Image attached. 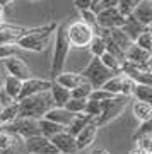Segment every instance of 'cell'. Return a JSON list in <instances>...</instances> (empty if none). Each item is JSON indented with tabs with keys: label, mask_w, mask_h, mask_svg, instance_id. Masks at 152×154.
Wrapping results in <instances>:
<instances>
[{
	"label": "cell",
	"mask_w": 152,
	"mask_h": 154,
	"mask_svg": "<svg viewBox=\"0 0 152 154\" xmlns=\"http://www.w3.org/2000/svg\"><path fill=\"white\" fill-rule=\"evenodd\" d=\"M51 88V81H44V79H27V81H22L21 86V94H19V99H24L27 96H34V94L39 93H46ZM17 99V101H19Z\"/></svg>",
	"instance_id": "8fae6325"
},
{
	"label": "cell",
	"mask_w": 152,
	"mask_h": 154,
	"mask_svg": "<svg viewBox=\"0 0 152 154\" xmlns=\"http://www.w3.org/2000/svg\"><path fill=\"white\" fill-rule=\"evenodd\" d=\"M84 113L89 115V116H93L94 120H96L99 116V113H101V103H99V101H93V99H87Z\"/></svg>",
	"instance_id": "e575fe53"
},
{
	"label": "cell",
	"mask_w": 152,
	"mask_h": 154,
	"mask_svg": "<svg viewBox=\"0 0 152 154\" xmlns=\"http://www.w3.org/2000/svg\"><path fill=\"white\" fill-rule=\"evenodd\" d=\"M132 96L135 101H144V103H152V88L150 86H144V84H135Z\"/></svg>",
	"instance_id": "484cf974"
},
{
	"label": "cell",
	"mask_w": 152,
	"mask_h": 154,
	"mask_svg": "<svg viewBox=\"0 0 152 154\" xmlns=\"http://www.w3.org/2000/svg\"><path fill=\"white\" fill-rule=\"evenodd\" d=\"M0 154H26L22 149H0Z\"/></svg>",
	"instance_id": "7bdbcfd3"
},
{
	"label": "cell",
	"mask_w": 152,
	"mask_h": 154,
	"mask_svg": "<svg viewBox=\"0 0 152 154\" xmlns=\"http://www.w3.org/2000/svg\"><path fill=\"white\" fill-rule=\"evenodd\" d=\"M50 96H51V101H53V105L56 106V108H63V106L68 103V99H70V91L65 89V88H62V86H58L56 82L51 81Z\"/></svg>",
	"instance_id": "ffe728a7"
},
{
	"label": "cell",
	"mask_w": 152,
	"mask_h": 154,
	"mask_svg": "<svg viewBox=\"0 0 152 154\" xmlns=\"http://www.w3.org/2000/svg\"><path fill=\"white\" fill-rule=\"evenodd\" d=\"M138 2L140 0H118V4H116V9L120 11L121 16H132V12L135 11V7L138 5Z\"/></svg>",
	"instance_id": "f546056e"
},
{
	"label": "cell",
	"mask_w": 152,
	"mask_h": 154,
	"mask_svg": "<svg viewBox=\"0 0 152 154\" xmlns=\"http://www.w3.org/2000/svg\"><path fill=\"white\" fill-rule=\"evenodd\" d=\"M11 103H14L9 96H7L4 91H2V88H0V111H2V108H5V106H9Z\"/></svg>",
	"instance_id": "b9f144b4"
},
{
	"label": "cell",
	"mask_w": 152,
	"mask_h": 154,
	"mask_svg": "<svg viewBox=\"0 0 152 154\" xmlns=\"http://www.w3.org/2000/svg\"><path fill=\"white\" fill-rule=\"evenodd\" d=\"M56 29V22H50L46 26H38V28H31L29 33L22 34L14 41L17 48H24L29 51H44L48 48L51 34Z\"/></svg>",
	"instance_id": "7a4b0ae2"
},
{
	"label": "cell",
	"mask_w": 152,
	"mask_h": 154,
	"mask_svg": "<svg viewBox=\"0 0 152 154\" xmlns=\"http://www.w3.org/2000/svg\"><path fill=\"white\" fill-rule=\"evenodd\" d=\"M130 98L128 96H114L111 99H106V101H101V113L96 118V125L103 127L109 122H113L114 118H118L123 111H125L126 105H128Z\"/></svg>",
	"instance_id": "8992f818"
},
{
	"label": "cell",
	"mask_w": 152,
	"mask_h": 154,
	"mask_svg": "<svg viewBox=\"0 0 152 154\" xmlns=\"http://www.w3.org/2000/svg\"><path fill=\"white\" fill-rule=\"evenodd\" d=\"M91 122H94L93 116L86 115V113H77V115L74 116V120H72L70 123L65 127V132H67V134H70L72 137H75L77 134L81 132V130H82V128H84L86 125H89Z\"/></svg>",
	"instance_id": "44dd1931"
},
{
	"label": "cell",
	"mask_w": 152,
	"mask_h": 154,
	"mask_svg": "<svg viewBox=\"0 0 152 154\" xmlns=\"http://www.w3.org/2000/svg\"><path fill=\"white\" fill-rule=\"evenodd\" d=\"M81 21L86 22L87 26H91V28H96V14H94L91 9H87V11H82L81 12Z\"/></svg>",
	"instance_id": "74e56055"
},
{
	"label": "cell",
	"mask_w": 152,
	"mask_h": 154,
	"mask_svg": "<svg viewBox=\"0 0 152 154\" xmlns=\"http://www.w3.org/2000/svg\"><path fill=\"white\" fill-rule=\"evenodd\" d=\"M31 2H36V0H31Z\"/></svg>",
	"instance_id": "f907efd6"
},
{
	"label": "cell",
	"mask_w": 152,
	"mask_h": 154,
	"mask_svg": "<svg viewBox=\"0 0 152 154\" xmlns=\"http://www.w3.org/2000/svg\"><path fill=\"white\" fill-rule=\"evenodd\" d=\"M135 140V147L145 151V152H152V134H147V135H140V137L133 139Z\"/></svg>",
	"instance_id": "d6a6232c"
},
{
	"label": "cell",
	"mask_w": 152,
	"mask_h": 154,
	"mask_svg": "<svg viewBox=\"0 0 152 154\" xmlns=\"http://www.w3.org/2000/svg\"><path fill=\"white\" fill-rule=\"evenodd\" d=\"M120 29H121V31H123L132 41H135L142 33H145L147 29H150V28H147V26H144V24H140V22H137L132 16H128L125 19V24H123Z\"/></svg>",
	"instance_id": "ac0fdd59"
},
{
	"label": "cell",
	"mask_w": 152,
	"mask_h": 154,
	"mask_svg": "<svg viewBox=\"0 0 152 154\" xmlns=\"http://www.w3.org/2000/svg\"><path fill=\"white\" fill-rule=\"evenodd\" d=\"M91 91H93V86H91L89 82H84V84H81V86H77L75 89H72L70 98H74V99H87L89 94H91Z\"/></svg>",
	"instance_id": "4dcf8cb0"
},
{
	"label": "cell",
	"mask_w": 152,
	"mask_h": 154,
	"mask_svg": "<svg viewBox=\"0 0 152 154\" xmlns=\"http://www.w3.org/2000/svg\"><path fill=\"white\" fill-rule=\"evenodd\" d=\"M53 82H56L58 86L72 91V89H75L77 86H81V84L86 82V79H84L79 72H65L63 70L62 74H58V75L55 77Z\"/></svg>",
	"instance_id": "2e32d148"
},
{
	"label": "cell",
	"mask_w": 152,
	"mask_h": 154,
	"mask_svg": "<svg viewBox=\"0 0 152 154\" xmlns=\"http://www.w3.org/2000/svg\"><path fill=\"white\" fill-rule=\"evenodd\" d=\"M98 2H99V0H93V5H96V4H98ZM93 5H91V7H93Z\"/></svg>",
	"instance_id": "681fc988"
},
{
	"label": "cell",
	"mask_w": 152,
	"mask_h": 154,
	"mask_svg": "<svg viewBox=\"0 0 152 154\" xmlns=\"http://www.w3.org/2000/svg\"><path fill=\"white\" fill-rule=\"evenodd\" d=\"M152 63V62H150ZM150 63L145 65H133V63H123L121 67V74H125L128 79H132L135 84H144V86H150L152 84V67Z\"/></svg>",
	"instance_id": "52a82bcc"
},
{
	"label": "cell",
	"mask_w": 152,
	"mask_h": 154,
	"mask_svg": "<svg viewBox=\"0 0 152 154\" xmlns=\"http://www.w3.org/2000/svg\"><path fill=\"white\" fill-rule=\"evenodd\" d=\"M16 118H17V101H14L9 106L2 108V111H0V125L9 123V122L16 120Z\"/></svg>",
	"instance_id": "83f0119b"
},
{
	"label": "cell",
	"mask_w": 152,
	"mask_h": 154,
	"mask_svg": "<svg viewBox=\"0 0 152 154\" xmlns=\"http://www.w3.org/2000/svg\"><path fill=\"white\" fill-rule=\"evenodd\" d=\"M4 65H5L7 72H9V75L16 77L19 81H27V79H31V69L27 67V63L24 62V58L17 55H12L9 58H4Z\"/></svg>",
	"instance_id": "30bf717a"
},
{
	"label": "cell",
	"mask_w": 152,
	"mask_h": 154,
	"mask_svg": "<svg viewBox=\"0 0 152 154\" xmlns=\"http://www.w3.org/2000/svg\"><path fill=\"white\" fill-rule=\"evenodd\" d=\"M24 151L26 154H58L53 144L50 142V139L43 135H33L24 139Z\"/></svg>",
	"instance_id": "9c48e42d"
},
{
	"label": "cell",
	"mask_w": 152,
	"mask_h": 154,
	"mask_svg": "<svg viewBox=\"0 0 152 154\" xmlns=\"http://www.w3.org/2000/svg\"><path fill=\"white\" fill-rule=\"evenodd\" d=\"M86 103H87V99H74V98H70L68 99V103H67L63 108H65L67 111L74 113V115H77V113H84V110H86Z\"/></svg>",
	"instance_id": "1f68e13d"
},
{
	"label": "cell",
	"mask_w": 152,
	"mask_h": 154,
	"mask_svg": "<svg viewBox=\"0 0 152 154\" xmlns=\"http://www.w3.org/2000/svg\"><path fill=\"white\" fill-rule=\"evenodd\" d=\"M87 48L91 50V53H93V57H101L103 53H106V45H104V39L101 38V36H98V34H94L93 41L89 43V46Z\"/></svg>",
	"instance_id": "f1b7e54d"
},
{
	"label": "cell",
	"mask_w": 152,
	"mask_h": 154,
	"mask_svg": "<svg viewBox=\"0 0 152 154\" xmlns=\"http://www.w3.org/2000/svg\"><path fill=\"white\" fill-rule=\"evenodd\" d=\"M38 125H39V134L46 139H51L53 135H56V134L65 130V127L56 125V123H53V122H50V120H44V118L38 120Z\"/></svg>",
	"instance_id": "d4e9b609"
},
{
	"label": "cell",
	"mask_w": 152,
	"mask_h": 154,
	"mask_svg": "<svg viewBox=\"0 0 152 154\" xmlns=\"http://www.w3.org/2000/svg\"><path fill=\"white\" fill-rule=\"evenodd\" d=\"M68 51H70V43L67 39V22H62L55 29V48L53 60H51V77L53 79L63 72Z\"/></svg>",
	"instance_id": "3957f363"
},
{
	"label": "cell",
	"mask_w": 152,
	"mask_h": 154,
	"mask_svg": "<svg viewBox=\"0 0 152 154\" xmlns=\"http://www.w3.org/2000/svg\"><path fill=\"white\" fill-rule=\"evenodd\" d=\"M50 142L53 144V147L58 151V154H75L79 151L77 149L75 137H72L70 134H67L65 130L53 135V137L50 139Z\"/></svg>",
	"instance_id": "7c38bea8"
},
{
	"label": "cell",
	"mask_w": 152,
	"mask_h": 154,
	"mask_svg": "<svg viewBox=\"0 0 152 154\" xmlns=\"http://www.w3.org/2000/svg\"><path fill=\"white\" fill-rule=\"evenodd\" d=\"M132 17L137 22H140L147 28H150L152 24V0H140L135 11L132 12Z\"/></svg>",
	"instance_id": "9a60e30c"
},
{
	"label": "cell",
	"mask_w": 152,
	"mask_h": 154,
	"mask_svg": "<svg viewBox=\"0 0 152 154\" xmlns=\"http://www.w3.org/2000/svg\"><path fill=\"white\" fill-rule=\"evenodd\" d=\"M74 116H75V115L70 113V111H67L65 108H56V106H53L50 111H46V115H44L43 118H44V120L53 122V123H56V125L67 127L72 120H74Z\"/></svg>",
	"instance_id": "e0dca14e"
},
{
	"label": "cell",
	"mask_w": 152,
	"mask_h": 154,
	"mask_svg": "<svg viewBox=\"0 0 152 154\" xmlns=\"http://www.w3.org/2000/svg\"><path fill=\"white\" fill-rule=\"evenodd\" d=\"M99 29H101V28H99ZM104 33L108 34V38L111 39V41H113V43L116 45L123 53L130 48L132 45H133V41H132V39L128 38V36H126V34L123 33L120 28H116V29H104Z\"/></svg>",
	"instance_id": "d6986e66"
},
{
	"label": "cell",
	"mask_w": 152,
	"mask_h": 154,
	"mask_svg": "<svg viewBox=\"0 0 152 154\" xmlns=\"http://www.w3.org/2000/svg\"><path fill=\"white\" fill-rule=\"evenodd\" d=\"M111 98H114L113 94L99 88V89H93L87 99H93V101H99V103H101V101H106V99H111Z\"/></svg>",
	"instance_id": "d590c367"
},
{
	"label": "cell",
	"mask_w": 152,
	"mask_h": 154,
	"mask_svg": "<svg viewBox=\"0 0 152 154\" xmlns=\"http://www.w3.org/2000/svg\"><path fill=\"white\" fill-rule=\"evenodd\" d=\"M53 106L55 105L51 101L50 91L34 94V96H27V98L17 101V118L41 120L46 115V111H50Z\"/></svg>",
	"instance_id": "6da1fadb"
},
{
	"label": "cell",
	"mask_w": 152,
	"mask_h": 154,
	"mask_svg": "<svg viewBox=\"0 0 152 154\" xmlns=\"http://www.w3.org/2000/svg\"><path fill=\"white\" fill-rule=\"evenodd\" d=\"M79 74L86 79V82H89L93 86V89L103 88L104 82H108L113 75H116L114 72H111L109 69H106L101 63V60H99L98 57H93L89 60V63H87V67L82 72H79Z\"/></svg>",
	"instance_id": "277c9868"
},
{
	"label": "cell",
	"mask_w": 152,
	"mask_h": 154,
	"mask_svg": "<svg viewBox=\"0 0 152 154\" xmlns=\"http://www.w3.org/2000/svg\"><path fill=\"white\" fill-rule=\"evenodd\" d=\"M2 84H4L2 91H4L12 101H17V99H19V94H21L22 81H19V79H16V77H12V75H7V77H4V82Z\"/></svg>",
	"instance_id": "7402d4cb"
},
{
	"label": "cell",
	"mask_w": 152,
	"mask_h": 154,
	"mask_svg": "<svg viewBox=\"0 0 152 154\" xmlns=\"http://www.w3.org/2000/svg\"><path fill=\"white\" fill-rule=\"evenodd\" d=\"M0 149H22L24 151V139L0 130Z\"/></svg>",
	"instance_id": "603a6c76"
},
{
	"label": "cell",
	"mask_w": 152,
	"mask_h": 154,
	"mask_svg": "<svg viewBox=\"0 0 152 154\" xmlns=\"http://www.w3.org/2000/svg\"><path fill=\"white\" fill-rule=\"evenodd\" d=\"M14 0H0V7H5V5H9V4H12Z\"/></svg>",
	"instance_id": "7dc6e473"
},
{
	"label": "cell",
	"mask_w": 152,
	"mask_h": 154,
	"mask_svg": "<svg viewBox=\"0 0 152 154\" xmlns=\"http://www.w3.org/2000/svg\"><path fill=\"white\" fill-rule=\"evenodd\" d=\"M99 127L96 125V122H91L89 125H86L81 132L75 135V142H77V149H86L89 146H93V142L96 140V135H98Z\"/></svg>",
	"instance_id": "5bb4252c"
},
{
	"label": "cell",
	"mask_w": 152,
	"mask_h": 154,
	"mask_svg": "<svg viewBox=\"0 0 152 154\" xmlns=\"http://www.w3.org/2000/svg\"><path fill=\"white\" fill-rule=\"evenodd\" d=\"M74 5H75V9L79 12H82V11L91 9V5H93V0H74Z\"/></svg>",
	"instance_id": "60d3db41"
},
{
	"label": "cell",
	"mask_w": 152,
	"mask_h": 154,
	"mask_svg": "<svg viewBox=\"0 0 152 154\" xmlns=\"http://www.w3.org/2000/svg\"><path fill=\"white\" fill-rule=\"evenodd\" d=\"M116 4H118V0H99L96 5L91 7V11H93L94 14H98V12L104 11V9H111V7H116Z\"/></svg>",
	"instance_id": "8d00e7d4"
},
{
	"label": "cell",
	"mask_w": 152,
	"mask_h": 154,
	"mask_svg": "<svg viewBox=\"0 0 152 154\" xmlns=\"http://www.w3.org/2000/svg\"><path fill=\"white\" fill-rule=\"evenodd\" d=\"M17 46L16 45H4V46H0V58L4 60V58H9V57L16 55L17 53Z\"/></svg>",
	"instance_id": "f35d334b"
},
{
	"label": "cell",
	"mask_w": 152,
	"mask_h": 154,
	"mask_svg": "<svg viewBox=\"0 0 152 154\" xmlns=\"http://www.w3.org/2000/svg\"><path fill=\"white\" fill-rule=\"evenodd\" d=\"M5 24V16H4V7H0V26Z\"/></svg>",
	"instance_id": "f6af8a7d"
},
{
	"label": "cell",
	"mask_w": 152,
	"mask_h": 154,
	"mask_svg": "<svg viewBox=\"0 0 152 154\" xmlns=\"http://www.w3.org/2000/svg\"><path fill=\"white\" fill-rule=\"evenodd\" d=\"M99 60H101V63H103L106 69H109L111 72H114V74H121V67H123V63H121L118 58H114L113 55H109L108 51L99 57Z\"/></svg>",
	"instance_id": "4316f807"
},
{
	"label": "cell",
	"mask_w": 152,
	"mask_h": 154,
	"mask_svg": "<svg viewBox=\"0 0 152 154\" xmlns=\"http://www.w3.org/2000/svg\"><path fill=\"white\" fill-rule=\"evenodd\" d=\"M125 62L126 63H133V65H145V63L152 62V53L133 43L125 51Z\"/></svg>",
	"instance_id": "4fadbf2b"
},
{
	"label": "cell",
	"mask_w": 152,
	"mask_h": 154,
	"mask_svg": "<svg viewBox=\"0 0 152 154\" xmlns=\"http://www.w3.org/2000/svg\"><path fill=\"white\" fill-rule=\"evenodd\" d=\"M147 134H152V123H150V122H144L142 127L138 128V132L133 135V139L140 137V135H147Z\"/></svg>",
	"instance_id": "ab89813d"
},
{
	"label": "cell",
	"mask_w": 152,
	"mask_h": 154,
	"mask_svg": "<svg viewBox=\"0 0 152 154\" xmlns=\"http://www.w3.org/2000/svg\"><path fill=\"white\" fill-rule=\"evenodd\" d=\"M125 16H121L116 7L104 9V11L96 14V28L101 29H116L125 24Z\"/></svg>",
	"instance_id": "ba28073f"
},
{
	"label": "cell",
	"mask_w": 152,
	"mask_h": 154,
	"mask_svg": "<svg viewBox=\"0 0 152 154\" xmlns=\"http://www.w3.org/2000/svg\"><path fill=\"white\" fill-rule=\"evenodd\" d=\"M91 154H111L109 151H106V149H103V147H98V149H94Z\"/></svg>",
	"instance_id": "ee69618b"
},
{
	"label": "cell",
	"mask_w": 152,
	"mask_h": 154,
	"mask_svg": "<svg viewBox=\"0 0 152 154\" xmlns=\"http://www.w3.org/2000/svg\"><path fill=\"white\" fill-rule=\"evenodd\" d=\"M94 34H96L94 28L87 26L81 19L67 24V39L70 43V48H87L89 43L93 41Z\"/></svg>",
	"instance_id": "5b68a950"
},
{
	"label": "cell",
	"mask_w": 152,
	"mask_h": 154,
	"mask_svg": "<svg viewBox=\"0 0 152 154\" xmlns=\"http://www.w3.org/2000/svg\"><path fill=\"white\" fill-rule=\"evenodd\" d=\"M2 82H4V77H2V74H0V88H2Z\"/></svg>",
	"instance_id": "c3c4849f"
},
{
	"label": "cell",
	"mask_w": 152,
	"mask_h": 154,
	"mask_svg": "<svg viewBox=\"0 0 152 154\" xmlns=\"http://www.w3.org/2000/svg\"><path fill=\"white\" fill-rule=\"evenodd\" d=\"M132 111L137 120L144 123V122H150L152 118V105L150 103H144V101H135L132 105Z\"/></svg>",
	"instance_id": "cb8c5ba5"
},
{
	"label": "cell",
	"mask_w": 152,
	"mask_h": 154,
	"mask_svg": "<svg viewBox=\"0 0 152 154\" xmlns=\"http://www.w3.org/2000/svg\"><path fill=\"white\" fill-rule=\"evenodd\" d=\"M130 154H150V152H145V151H142V149L135 147V149H133V151H132Z\"/></svg>",
	"instance_id": "bcb514c9"
},
{
	"label": "cell",
	"mask_w": 152,
	"mask_h": 154,
	"mask_svg": "<svg viewBox=\"0 0 152 154\" xmlns=\"http://www.w3.org/2000/svg\"><path fill=\"white\" fill-rule=\"evenodd\" d=\"M137 46H140V48L147 50V51H150L152 50V38H150V29H147L145 33H142L138 38L133 41Z\"/></svg>",
	"instance_id": "836d02e7"
}]
</instances>
